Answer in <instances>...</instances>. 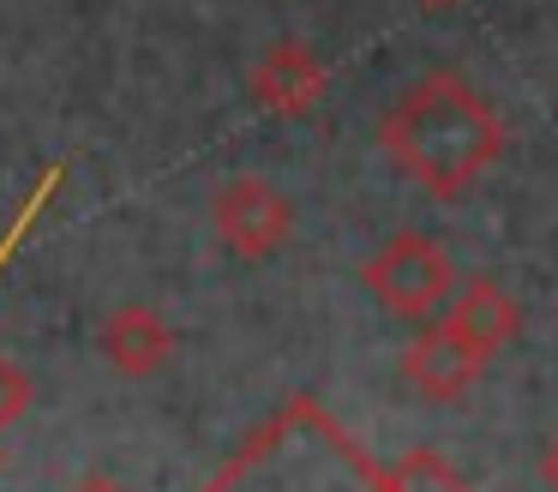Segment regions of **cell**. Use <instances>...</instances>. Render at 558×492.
Listing matches in <instances>:
<instances>
[{"label":"cell","instance_id":"cell-10","mask_svg":"<svg viewBox=\"0 0 558 492\" xmlns=\"http://www.w3.org/2000/svg\"><path fill=\"white\" fill-rule=\"evenodd\" d=\"M73 492H126V487H121V480H109V475H85Z\"/></svg>","mask_w":558,"mask_h":492},{"label":"cell","instance_id":"cell-8","mask_svg":"<svg viewBox=\"0 0 558 492\" xmlns=\"http://www.w3.org/2000/svg\"><path fill=\"white\" fill-rule=\"evenodd\" d=\"M366 480H373V492H469V480L433 451H409L390 468H366Z\"/></svg>","mask_w":558,"mask_h":492},{"label":"cell","instance_id":"cell-9","mask_svg":"<svg viewBox=\"0 0 558 492\" xmlns=\"http://www.w3.org/2000/svg\"><path fill=\"white\" fill-rule=\"evenodd\" d=\"M541 480H546V492H558V439L546 444V456H541Z\"/></svg>","mask_w":558,"mask_h":492},{"label":"cell","instance_id":"cell-5","mask_svg":"<svg viewBox=\"0 0 558 492\" xmlns=\"http://www.w3.org/2000/svg\"><path fill=\"white\" fill-rule=\"evenodd\" d=\"M486 360H493V355H481L457 324L438 319V324H426V331L402 348V379H409L421 396H433V403H457V396L481 379Z\"/></svg>","mask_w":558,"mask_h":492},{"label":"cell","instance_id":"cell-3","mask_svg":"<svg viewBox=\"0 0 558 492\" xmlns=\"http://www.w3.org/2000/svg\"><path fill=\"white\" fill-rule=\"evenodd\" d=\"M210 223H217V235H222L229 252H241V259H265V252H277L282 240H289L294 211H289V199H282L270 180L234 175V180H222L217 199H210Z\"/></svg>","mask_w":558,"mask_h":492},{"label":"cell","instance_id":"cell-4","mask_svg":"<svg viewBox=\"0 0 558 492\" xmlns=\"http://www.w3.org/2000/svg\"><path fill=\"white\" fill-rule=\"evenodd\" d=\"M330 72L325 60L313 55V48L301 43V36H282V43H270L265 55L253 60V72H246V91H253V103L265 108V115H313L318 96H325Z\"/></svg>","mask_w":558,"mask_h":492},{"label":"cell","instance_id":"cell-2","mask_svg":"<svg viewBox=\"0 0 558 492\" xmlns=\"http://www.w3.org/2000/svg\"><path fill=\"white\" fill-rule=\"evenodd\" d=\"M361 276H366L378 307L397 312V319H426V312H438L457 295V264H450V252L438 247V240L414 235V228L397 240H385V247L361 264Z\"/></svg>","mask_w":558,"mask_h":492},{"label":"cell","instance_id":"cell-1","mask_svg":"<svg viewBox=\"0 0 558 492\" xmlns=\"http://www.w3.org/2000/svg\"><path fill=\"white\" fill-rule=\"evenodd\" d=\"M385 151L397 156L402 175L426 187L433 199L469 192L505 151V120L498 108L457 72H426L409 84L397 108L385 115Z\"/></svg>","mask_w":558,"mask_h":492},{"label":"cell","instance_id":"cell-6","mask_svg":"<svg viewBox=\"0 0 558 492\" xmlns=\"http://www.w3.org/2000/svg\"><path fill=\"white\" fill-rule=\"evenodd\" d=\"M97 343H102V360H109L114 372H126V379H150V372H162L174 355V331L162 324V312H150V307L109 312Z\"/></svg>","mask_w":558,"mask_h":492},{"label":"cell","instance_id":"cell-7","mask_svg":"<svg viewBox=\"0 0 558 492\" xmlns=\"http://www.w3.org/2000/svg\"><path fill=\"white\" fill-rule=\"evenodd\" d=\"M445 319L457 324V331L469 336L481 355H498V348H505L510 336L522 331V307L493 283V276H469V283L450 295V312H445Z\"/></svg>","mask_w":558,"mask_h":492},{"label":"cell","instance_id":"cell-11","mask_svg":"<svg viewBox=\"0 0 558 492\" xmlns=\"http://www.w3.org/2000/svg\"><path fill=\"white\" fill-rule=\"evenodd\" d=\"M426 7H445V0H426Z\"/></svg>","mask_w":558,"mask_h":492}]
</instances>
